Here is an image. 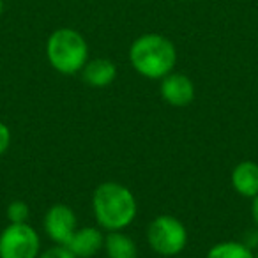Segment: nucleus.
<instances>
[{"mask_svg":"<svg viewBox=\"0 0 258 258\" xmlns=\"http://www.w3.org/2000/svg\"><path fill=\"white\" fill-rule=\"evenodd\" d=\"M92 209L101 228L117 232L129 226L137 218V198L118 182L99 184L94 191Z\"/></svg>","mask_w":258,"mask_h":258,"instance_id":"nucleus-1","label":"nucleus"},{"mask_svg":"<svg viewBox=\"0 0 258 258\" xmlns=\"http://www.w3.org/2000/svg\"><path fill=\"white\" fill-rule=\"evenodd\" d=\"M39 233L27 223H11L0 233V258H37Z\"/></svg>","mask_w":258,"mask_h":258,"instance_id":"nucleus-5","label":"nucleus"},{"mask_svg":"<svg viewBox=\"0 0 258 258\" xmlns=\"http://www.w3.org/2000/svg\"><path fill=\"white\" fill-rule=\"evenodd\" d=\"M147 240L156 253L163 256H173L186 247L187 230L177 218L163 214L151 221L147 228Z\"/></svg>","mask_w":258,"mask_h":258,"instance_id":"nucleus-4","label":"nucleus"},{"mask_svg":"<svg viewBox=\"0 0 258 258\" xmlns=\"http://www.w3.org/2000/svg\"><path fill=\"white\" fill-rule=\"evenodd\" d=\"M43 226L46 235L55 244L66 246L73 237V233L76 232V216L71 207L64 204H55L44 214Z\"/></svg>","mask_w":258,"mask_h":258,"instance_id":"nucleus-6","label":"nucleus"},{"mask_svg":"<svg viewBox=\"0 0 258 258\" xmlns=\"http://www.w3.org/2000/svg\"><path fill=\"white\" fill-rule=\"evenodd\" d=\"M2 13H4V0H0V16H2Z\"/></svg>","mask_w":258,"mask_h":258,"instance_id":"nucleus-17","label":"nucleus"},{"mask_svg":"<svg viewBox=\"0 0 258 258\" xmlns=\"http://www.w3.org/2000/svg\"><path fill=\"white\" fill-rule=\"evenodd\" d=\"M117 76V68L110 58H94L82 69V78L90 87H108Z\"/></svg>","mask_w":258,"mask_h":258,"instance_id":"nucleus-9","label":"nucleus"},{"mask_svg":"<svg viewBox=\"0 0 258 258\" xmlns=\"http://www.w3.org/2000/svg\"><path fill=\"white\" fill-rule=\"evenodd\" d=\"M129 62L138 75L149 80H163L175 68L177 50L161 34H144L129 48Z\"/></svg>","mask_w":258,"mask_h":258,"instance_id":"nucleus-2","label":"nucleus"},{"mask_svg":"<svg viewBox=\"0 0 258 258\" xmlns=\"http://www.w3.org/2000/svg\"><path fill=\"white\" fill-rule=\"evenodd\" d=\"M29 216H30V209L23 200H15L9 204L8 218L11 223H27Z\"/></svg>","mask_w":258,"mask_h":258,"instance_id":"nucleus-13","label":"nucleus"},{"mask_svg":"<svg viewBox=\"0 0 258 258\" xmlns=\"http://www.w3.org/2000/svg\"><path fill=\"white\" fill-rule=\"evenodd\" d=\"M251 216H253L254 225H256V228H258V195L253 198V204H251Z\"/></svg>","mask_w":258,"mask_h":258,"instance_id":"nucleus-16","label":"nucleus"},{"mask_svg":"<svg viewBox=\"0 0 258 258\" xmlns=\"http://www.w3.org/2000/svg\"><path fill=\"white\" fill-rule=\"evenodd\" d=\"M48 62L62 75H75L89 62V44L75 29H57L50 34L46 43Z\"/></svg>","mask_w":258,"mask_h":258,"instance_id":"nucleus-3","label":"nucleus"},{"mask_svg":"<svg viewBox=\"0 0 258 258\" xmlns=\"http://www.w3.org/2000/svg\"><path fill=\"white\" fill-rule=\"evenodd\" d=\"M37 258H78V256H75L66 246L57 244V246L50 247V249H46L44 253H41Z\"/></svg>","mask_w":258,"mask_h":258,"instance_id":"nucleus-14","label":"nucleus"},{"mask_svg":"<svg viewBox=\"0 0 258 258\" xmlns=\"http://www.w3.org/2000/svg\"><path fill=\"white\" fill-rule=\"evenodd\" d=\"M254 258H258V253H256V254H254Z\"/></svg>","mask_w":258,"mask_h":258,"instance_id":"nucleus-18","label":"nucleus"},{"mask_svg":"<svg viewBox=\"0 0 258 258\" xmlns=\"http://www.w3.org/2000/svg\"><path fill=\"white\" fill-rule=\"evenodd\" d=\"M161 96L172 106H187L195 99V85L186 75L172 71L161 80Z\"/></svg>","mask_w":258,"mask_h":258,"instance_id":"nucleus-7","label":"nucleus"},{"mask_svg":"<svg viewBox=\"0 0 258 258\" xmlns=\"http://www.w3.org/2000/svg\"><path fill=\"white\" fill-rule=\"evenodd\" d=\"M104 249L108 258H137L138 249L131 237L122 233L120 230L110 232L104 237Z\"/></svg>","mask_w":258,"mask_h":258,"instance_id":"nucleus-11","label":"nucleus"},{"mask_svg":"<svg viewBox=\"0 0 258 258\" xmlns=\"http://www.w3.org/2000/svg\"><path fill=\"white\" fill-rule=\"evenodd\" d=\"M104 246V237L99 228L87 226V228H76L69 242L66 244L69 251L78 258H90Z\"/></svg>","mask_w":258,"mask_h":258,"instance_id":"nucleus-8","label":"nucleus"},{"mask_svg":"<svg viewBox=\"0 0 258 258\" xmlns=\"http://www.w3.org/2000/svg\"><path fill=\"white\" fill-rule=\"evenodd\" d=\"M207 258H254V253L249 246L239 240H225L214 244L209 249Z\"/></svg>","mask_w":258,"mask_h":258,"instance_id":"nucleus-12","label":"nucleus"},{"mask_svg":"<svg viewBox=\"0 0 258 258\" xmlns=\"http://www.w3.org/2000/svg\"><path fill=\"white\" fill-rule=\"evenodd\" d=\"M232 186L239 195L254 198L258 195V165L253 161H242L232 172Z\"/></svg>","mask_w":258,"mask_h":258,"instance_id":"nucleus-10","label":"nucleus"},{"mask_svg":"<svg viewBox=\"0 0 258 258\" xmlns=\"http://www.w3.org/2000/svg\"><path fill=\"white\" fill-rule=\"evenodd\" d=\"M9 145H11V131L4 122L0 120V156L8 151Z\"/></svg>","mask_w":258,"mask_h":258,"instance_id":"nucleus-15","label":"nucleus"}]
</instances>
